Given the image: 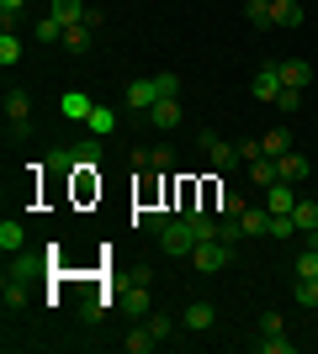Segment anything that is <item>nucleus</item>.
Instances as JSON below:
<instances>
[{
  "label": "nucleus",
  "instance_id": "nucleus-1",
  "mask_svg": "<svg viewBox=\"0 0 318 354\" xmlns=\"http://www.w3.org/2000/svg\"><path fill=\"white\" fill-rule=\"evenodd\" d=\"M191 265H197L202 275H218V270L233 265V243H223V238H202L197 249H191Z\"/></svg>",
  "mask_w": 318,
  "mask_h": 354
},
{
  "label": "nucleus",
  "instance_id": "nucleus-2",
  "mask_svg": "<svg viewBox=\"0 0 318 354\" xmlns=\"http://www.w3.org/2000/svg\"><path fill=\"white\" fill-rule=\"evenodd\" d=\"M122 101L133 106V111H149L154 101H165V90H159V74H154V80H133V85L122 90Z\"/></svg>",
  "mask_w": 318,
  "mask_h": 354
},
{
  "label": "nucleus",
  "instance_id": "nucleus-3",
  "mask_svg": "<svg viewBox=\"0 0 318 354\" xmlns=\"http://www.w3.org/2000/svg\"><path fill=\"white\" fill-rule=\"evenodd\" d=\"M159 243H165V254H191L197 249V227H191V222H170L165 233H159Z\"/></svg>",
  "mask_w": 318,
  "mask_h": 354
},
{
  "label": "nucleus",
  "instance_id": "nucleus-4",
  "mask_svg": "<svg viewBox=\"0 0 318 354\" xmlns=\"http://www.w3.org/2000/svg\"><path fill=\"white\" fill-rule=\"evenodd\" d=\"M281 90H287V80H281V64H265V69L255 74L249 95H255V101H271V106H276V95H281Z\"/></svg>",
  "mask_w": 318,
  "mask_h": 354
},
{
  "label": "nucleus",
  "instance_id": "nucleus-5",
  "mask_svg": "<svg viewBox=\"0 0 318 354\" xmlns=\"http://www.w3.org/2000/svg\"><path fill=\"white\" fill-rule=\"evenodd\" d=\"M6 122H11V133H27L32 127V95L27 90H11V95H6Z\"/></svg>",
  "mask_w": 318,
  "mask_h": 354
},
{
  "label": "nucleus",
  "instance_id": "nucleus-6",
  "mask_svg": "<svg viewBox=\"0 0 318 354\" xmlns=\"http://www.w3.org/2000/svg\"><path fill=\"white\" fill-rule=\"evenodd\" d=\"M202 153L212 159V169H233V164H239V148L223 143V138H212V133H202Z\"/></svg>",
  "mask_w": 318,
  "mask_h": 354
},
{
  "label": "nucleus",
  "instance_id": "nucleus-7",
  "mask_svg": "<svg viewBox=\"0 0 318 354\" xmlns=\"http://www.w3.org/2000/svg\"><path fill=\"white\" fill-rule=\"evenodd\" d=\"M212 323H218V307H212V301H191V307L181 312V328H186V333H207Z\"/></svg>",
  "mask_w": 318,
  "mask_h": 354
},
{
  "label": "nucleus",
  "instance_id": "nucleus-8",
  "mask_svg": "<svg viewBox=\"0 0 318 354\" xmlns=\"http://www.w3.org/2000/svg\"><path fill=\"white\" fill-rule=\"evenodd\" d=\"M143 117H149L154 127H181V95H165V101H154Z\"/></svg>",
  "mask_w": 318,
  "mask_h": 354
},
{
  "label": "nucleus",
  "instance_id": "nucleus-9",
  "mask_svg": "<svg viewBox=\"0 0 318 354\" xmlns=\"http://www.w3.org/2000/svg\"><path fill=\"white\" fill-rule=\"evenodd\" d=\"M244 175H249V185H260V191H271L276 180H281V169H276V159H265V153H260L255 164H244Z\"/></svg>",
  "mask_w": 318,
  "mask_h": 354
},
{
  "label": "nucleus",
  "instance_id": "nucleus-10",
  "mask_svg": "<svg viewBox=\"0 0 318 354\" xmlns=\"http://www.w3.org/2000/svg\"><path fill=\"white\" fill-rule=\"evenodd\" d=\"M91 95H85V90H69V95H64V101H59V117L64 122H85V117H91Z\"/></svg>",
  "mask_w": 318,
  "mask_h": 354
},
{
  "label": "nucleus",
  "instance_id": "nucleus-11",
  "mask_svg": "<svg viewBox=\"0 0 318 354\" xmlns=\"http://www.w3.org/2000/svg\"><path fill=\"white\" fill-rule=\"evenodd\" d=\"M276 169H281V180H287V185H297V180L313 175V169H308V153H297V148H292V153H281V159H276Z\"/></svg>",
  "mask_w": 318,
  "mask_h": 354
},
{
  "label": "nucleus",
  "instance_id": "nucleus-12",
  "mask_svg": "<svg viewBox=\"0 0 318 354\" xmlns=\"http://www.w3.org/2000/svg\"><path fill=\"white\" fill-rule=\"evenodd\" d=\"M303 0H271V21L276 27H303Z\"/></svg>",
  "mask_w": 318,
  "mask_h": 354
},
{
  "label": "nucleus",
  "instance_id": "nucleus-13",
  "mask_svg": "<svg viewBox=\"0 0 318 354\" xmlns=\"http://www.w3.org/2000/svg\"><path fill=\"white\" fill-rule=\"evenodd\" d=\"M292 207H297V185L276 180L271 191H265V212H292Z\"/></svg>",
  "mask_w": 318,
  "mask_h": 354
},
{
  "label": "nucleus",
  "instance_id": "nucleus-14",
  "mask_svg": "<svg viewBox=\"0 0 318 354\" xmlns=\"http://www.w3.org/2000/svg\"><path fill=\"white\" fill-rule=\"evenodd\" d=\"M239 227H244V238L271 233V212H265V207H244V212H239Z\"/></svg>",
  "mask_w": 318,
  "mask_h": 354
},
{
  "label": "nucleus",
  "instance_id": "nucleus-15",
  "mask_svg": "<svg viewBox=\"0 0 318 354\" xmlns=\"http://www.w3.org/2000/svg\"><path fill=\"white\" fill-rule=\"evenodd\" d=\"M122 307H127V312H133V317H149V312H154V296L149 291H143V286H127V291H122Z\"/></svg>",
  "mask_w": 318,
  "mask_h": 354
},
{
  "label": "nucleus",
  "instance_id": "nucleus-16",
  "mask_svg": "<svg viewBox=\"0 0 318 354\" xmlns=\"http://www.w3.org/2000/svg\"><path fill=\"white\" fill-rule=\"evenodd\" d=\"M281 80H287L292 90H303L308 80H313V64L308 59H281Z\"/></svg>",
  "mask_w": 318,
  "mask_h": 354
},
{
  "label": "nucleus",
  "instance_id": "nucleus-17",
  "mask_svg": "<svg viewBox=\"0 0 318 354\" xmlns=\"http://www.w3.org/2000/svg\"><path fill=\"white\" fill-rule=\"evenodd\" d=\"M85 11H91L85 0H53V11H48V16H59L64 27H80V21H85Z\"/></svg>",
  "mask_w": 318,
  "mask_h": 354
},
{
  "label": "nucleus",
  "instance_id": "nucleus-18",
  "mask_svg": "<svg viewBox=\"0 0 318 354\" xmlns=\"http://www.w3.org/2000/svg\"><path fill=\"white\" fill-rule=\"evenodd\" d=\"M85 127H91L96 138H106V133H112V127H117V111H112V106H101V101H96V106H91V117H85Z\"/></svg>",
  "mask_w": 318,
  "mask_h": 354
},
{
  "label": "nucleus",
  "instance_id": "nucleus-19",
  "mask_svg": "<svg viewBox=\"0 0 318 354\" xmlns=\"http://www.w3.org/2000/svg\"><path fill=\"white\" fill-rule=\"evenodd\" d=\"M122 349H127V354H149V349H159V339H154L149 323H143V328H133V333L122 339Z\"/></svg>",
  "mask_w": 318,
  "mask_h": 354
},
{
  "label": "nucleus",
  "instance_id": "nucleus-20",
  "mask_svg": "<svg viewBox=\"0 0 318 354\" xmlns=\"http://www.w3.org/2000/svg\"><path fill=\"white\" fill-rule=\"evenodd\" d=\"M133 227H149V233H165L170 227V217L159 207H143V212H133Z\"/></svg>",
  "mask_w": 318,
  "mask_h": 354
},
{
  "label": "nucleus",
  "instance_id": "nucleus-21",
  "mask_svg": "<svg viewBox=\"0 0 318 354\" xmlns=\"http://www.w3.org/2000/svg\"><path fill=\"white\" fill-rule=\"evenodd\" d=\"M292 222H297V233H313L318 227V201H297V207H292Z\"/></svg>",
  "mask_w": 318,
  "mask_h": 354
},
{
  "label": "nucleus",
  "instance_id": "nucleus-22",
  "mask_svg": "<svg viewBox=\"0 0 318 354\" xmlns=\"http://www.w3.org/2000/svg\"><path fill=\"white\" fill-rule=\"evenodd\" d=\"M91 37H96V32L85 27V21H80V27H64V48H69V53H85V48H91Z\"/></svg>",
  "mask_w": 318,
  "mask_h": 354
},
{
  "label": "nucleus",
  "instance_id": "nucleus-23",
  "mask_svg": "<svg viewBox=\"0 0 318 354\" xmlns=\"http://www.w3.org/2000/svg\"><path fill=\"white\" fill-rule=\"evenodd\" d=\"M265 159H281V153H292V138H287V127H276V133H265Z\"/></svg>",
  "mask_w": 318,
  "mask_h": 354
},
{
  "label": "nucleus",
  "instance_id": "nucleus-24",
  "mask_svg": "<svg viewBox=\"0 0 318 354\" xmlns=\"http://www.w3.org/2000/svg\"><path fill=\"white\" fill-rule=\"evenodd\" d=\"M21 243H27V233H21V222H0V249H6V254H16Z\"/></svg>",
  "mask_w": 318,
  "mask_h": 354
},
{
  "label": "nucleus",
  "instance_id": "nucleus-25",
  "mask_svg": "<svg viewBox=\"0 0 318 354\" xmlns=\"http://www.w3.org/2000/svg\"><path fill=\"white\" fill-rule=\"evenodd\" d=\"M255 349H260V354H292L297 344H292V339H281V333H260V339H255Z\"/></svg>",
  "mask_w": 318,
  "mask_h": 354
},
{
  "label": "nucleus",
  "instance_id": "nucleus-26",
  "mask_svg": "<svg viewBox=\"0 0 318 354\" xmlns=\"http://www.w3.org/2000/svg\"><path fill=\"white\" fill-rule=\"evenodd\" d=\"M0 64H6V69H11V64H21V43H16V32H11V27L0 32Z\"/></svg>",
  "mask_w": 318,
  "mask_h": 354
},
{
  "label": "nucleus",
  "instance_id": "nucleus-27",
  "mask_svg": "<svg viewBox=\"0 0 318 354\" xmlns=\"http://www.w3.org/2000/svg\"><path fill=\"white\" fill-rule=\"evenodd\" d=\"M0 296H6V312H21V307H27V291H21V281H11V275H6Z\"/></svg>",
  "mask_w": 318,
  "mask_h": 354
},
{
  "label": "nucleus",
  "instance_id": "nucleus-28",
  "mask_svg": "<svg viewBox=\"0 0 318 354\" xmlns=\"http://www.w3.org/2000/svg\"><path fill=\"white\" fill-rule=\"evenodd\" d=\"M244 16H249V27H276V21H271V0H249Z\"/></svg>",
  "mask_w": 318,
  "mask_h": 354
},
{
  "label": "nucleus",
  "instance_id": "nucleus-29",
  "mask_svg": "<svg viewBox=\"0 0 318 354\" xmlns=\"http://www.w3.org/2000/svg\"><path fill=\"white\" fill-rule=\"evenodd\" d=\"M37 37H43V43H64V21L59 16H43V21H37Z\"/></svg>",
  "mask_w": 318,
  "mask_h": 354
},
{
  "label": "nucleus",
  "instance_id": "nucleus-30",
  "mask_svg": "<svg viewBox=\"0 0 318 354\" xmlns=\"http://www.w3.org/2000/svg\"><path fill=\"white\" fill-rule=\"evenodd\" d=\"M37 270H43V259H32V254H27V259H16V265L6 270V275H11V281H32Z\"/></svg>",
  "mask_w": 318,
  "mask_h": 354
},
{
  "label": "nucleus",
  "instance_id": "nucleus-31",
  "mask_svg": "<svg viewBox=\"0 0 318 354\" xmlns=\"http://www.w3.org/2000/svg\"><path fill=\"white\" fill-rule=\"evenodd\" d=\"M149 333H154L159 344H165L170 333H175V317H165V312H149Z\"/></svg>",
  "mask_w": 318,
  "mask_h": 354
},
{
  "label": "nucleus",
  "instance_id": "nucleus-32",
  "mask_svg": "<svg viewBox=\"0 0 318 354\" xmlns=\"http://www.w3.org/2000/svg\"><path fill=\"white\" fill-rule=\"evenodd\" d=\"M218 212H223V217H239V212H244V196L223 191V196H218Z\"/></svg>",
  "mask_w": 318,
  "mask_h": 354
},
{
  "label": "nucleus",
  "instance_id": "nucleus-33",
  "mask_svg": "<svg viewBox=\"0 0 318 354\" xmlns=\"http://www.w3.org/2000/svg\"><path fill=\"white\" fill-rule=\"evenodd\" d=\"M149 169H175V153L170 148H149Z\"/></svg>",
  "mask_w": 318,
  "mask_h": 354
},
{
  "label": "nucleus",
  "instance_id": "nucleus-34",
  "mask_svg": "<svg viewBox=\"0 0 318 354\" xmlns=\"http://www.w3.org/2000/svg\"><path fill=\"white\" fill-rule=\"evenodd\" d=\"M233 148H239V164H255L260 153H265V148H260L255 138H244V143H233Z\"/></svg>",
  "mask_w": 318,
  "mask_h": 354
},
{
  "label": "nucleus",
  "instance_id": "nucleus-35",
  "mask_svg": "<svg viewBox=\"0 0 318 354\" xmlns=\"http://www.w3.org/2000/svg\"><path fill=\"white\" fill-rule=\"evenodd\" d=\"M276 106H281V111H297V106H303V90H281V95H276Z\"/></svg>",
  "mask_w": 318,
  "mask_h": 354
},
{
  "label": "nucleus",
  "instance_id": "nucleus-36",
  "mask_svg": "<svg viewBox=\"0 0 318 354\" xmlns=\"http://www.w3.org/2000/svg\"><path fill=\"white\" fill-rule=\"evenodd\" d=\"M297 275H318V249L313 254H297Z\"/></svg>",
  "mask_w": 318,
  "mask_h": 354
},
{
  "label": "nucleus",
  "instance_id": "nucleus-37",
  "mask_svg": "<svg viewBox=\"0 0 318 354\" xmlns=\"http://www.w3.org/2000/svg\"><path fill=\"white\" fill-rule=\"evenodd\" d=\"M260 333H281V312H265V317H260Z\"/></svg>",
  "mask_w": 318,
  "mask_h": 354
},
{
  "label": "nucleus",
  "instance_id": "nucleus-38",
  "mask_svg": "<svg viewBox=\"0 0 318 354\" xmlns=\"http://www.w3.org/2000/svg\"><path fill=\"white\" fill-rule=\"evenodd\" d=\"M21 6H27V0H0V16H6V27H11V16L21 11Z\"/></svg>",
  "mask_w": 318,
  "mask_h": 354
},
{
  "label": "nucleus",
  "instance_id": "nucleus-39",
  "mask_svg": "<svg viewBox=\"0 0 318 354\" xmlns=\"http://www.w3.org/2000/svg\"><path fill=\"white\" fill-rule=\"evenodd\" d=\"M308 249H318V227H313V233H308Z\"/></svg>",
  "mask_w": 318,
  "mask_h": 354
}]
</instances>
